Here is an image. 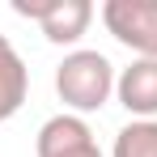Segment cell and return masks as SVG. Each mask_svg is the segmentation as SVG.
I'll list each match as a JSON object with an SVG mask.
<instances>
[{
    "instance_id": "obj_1",
    "label": "cell",
    "mask_w": 157,
    "mask_h": 157,
    "mask_svg": "<svg viewBox=\"0 0 157 157\" xmlns=\"http://www.w3.org/2000/svg\"><path fill=\"white\" fill-rule=\"evenodd\" d=\"M115 81V64L102 51H68L55 68V94L68 106V115H89L110 102Z\"/></svg>"
},
{
    "instance_id": "obj_2",
    "label": "cell",
    "mask_w": 157,
    "mask_h": 157,
    "mask_svg": "<svg viewBox=\"0 0 157 157\" xmlns=\"http://www.w3.org/2000/svg\"><path fill=\"white\" fill-rule=\"evenodd\" d=\"M102 26L140 59H157V0H106Z\"/></svg>"
},
{
    "instance_id": "obj_3",
    "label": "cell",
    "mask_w": 157,
    "mask_h": 157,
    "mask_svg": "<svg viewBox=\"0 0 157 157\" xmlns=\"http://www.w3.org/2000/svg\"><path fill=\"white\" fill-rule=\"evenodd\" d=\"M13 13L21 17H34L43 38L55 43V47H72L85 38V30L94 21V4L89 0H17Z\"/></svg>"
},
{
    "instance_id": "obj_4",
    "label": "cell",
    "mask_w": 157,
    "mask_h": 157,
    "mask_svg": "<svg viewBox=\"0 0 157 157\" xmlns=\"http://www.w3.org/2000/svg\"><path fill=\"white\" fill-rule=\"evenodd\" d=\"M115 98L136 119H157V59H132L115 81Z\"/></svg>"
},
{
    "instance_id": "obj_5",
    "label": "cell",
    "mask_w": 157,
    "mask_h": 157,
    "mask_svg": "<svg viewBox=\"0 0 157 157\" xmlns=\"http://www.w3.org/2000/svg\"><path fill=\"white\" fill-rule=\"evenodd\" d=\"M85 144H94V132H89V123L81 115H51L34 136V153L38 157H64L72 149H85Z\"/></svg>"
},
{
    "instance_id": "obj_6",
    "label": "cell",
    "mask_w": 157,
    "mask_h": 157,
    "mask_svg": "<svg viewBox=\"0 0 157 157\" xmlns=\"http://www.w3.org/2000/svg\"><path fill=\"white\" fill-rule=\"evenodd\" d=\"M26 94H30V68L17 55V47L0 34V123L26 106Z\"/></svg>"
},
{
    "instance_id": "obj_7",
    "label": "cell",
    "mask_w": 157,
    "mask_h": 157,
    "mask_svg": "<svg viewBox=\"0 0 157 157\" xmlns=\"http://www.w3.org/2000/svg\"><path fill=\"white\" fill-rule=\"evenodd\" d=\"M110 157H157V119H132L115 132Z\"/></svg>"
},
{
    "instance_id": "obj_8",
    "label": "cell",
    "mask_w": 157,
    "mask_h": 157,
    "mask_svg": "<svg viewBox=\"0 0 157 157\" xmlns=\"http://www.w3.org/2000/svg\"><path fill=\"white\" fill-rule=\"evenodd\" d=\"M64 157H106V153L98 149V140H94V144H85V149H72V153H64Z\"/></svg>"
}]
</instances>
